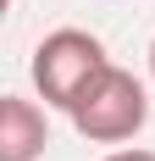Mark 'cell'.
I'll return each instance as SVG.
<instances>
[{"mask_svg":"<svg viewBox=\"0 0 155 161\" xmlns=\"http://www.w3.org/2000/svg\"><path fill=\"white\" fill-rule=\"evenodd\" d=\"M105 67H111V56H105V45H100L94 33H83V28H56V33H45V39L33 45L28 72H33V89H39L45 106L72 111L78 100L105 78Z\"/></svg>","mask_w":155,"mask_h":161,"instance_id":"cell-1","label":"cell"},{"mask_svg":"<svg viewBox=\"0 0 155 161\" xmlns=\"http://www.w3.org/2000/svg\"><path fill=\"white\" fill-rule=\"evenodd\" d=\"M50 145L45 111L22 95H0V161H39Z\"/></svg>","mask_w":155,"mask_h":161,"instance_id":"cell-3","label":"cell"},{"mask_svg":"<svg viewBox=\"0 0 155 161\" xmlns=\"http://www.w3.org/2000/svg\"><path fill=\"white\" fill-rule=\"evenodd\" d=\"M150 78H155V39H150Z\"/></svg>","mask_w":155,"mask_h":161,"instance_id":"cell-5","label":"cell"},{"mask_svg":"<svg viewBox=\"0 0 155 161\" xmlns=\"http://www.w3.org/2000/svg\"><path fill=\"white\" fill-rule=\"evenodd\" d=\"M100 161H155V150H144V145H122V150H111V156H100Z\"/></svg>","mask_w":155,"mask_h":161,"instance_id":"cell-4","label":"cell"},{"mask_svg":"<svg viewBox=\"0 0 155 161\" xmlns=\"http://www.w3.org/2000/svg\"><path fill=\"white\" fill-rule=\"evenodd\" d=\"M67 117H72V128L83 133L89 145H127V139H139L144 122H150V95H144V83L133 78L127 67L111 61L105 78L94 83Z\"/></svg>","mask_w":155,"mask_h":161,"instance_id":"cell-2","label":"cell"}]
</instances>
